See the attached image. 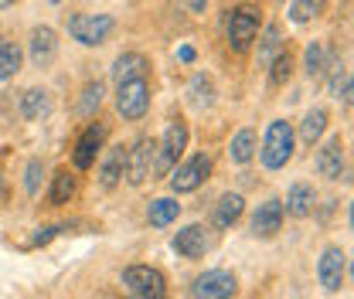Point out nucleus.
<instances>
[{
  "mask_svg": "<svg viewBox=\"0 0 354 299\" xmlns=\"http://www.w3.org/2000/svg\"><path fill=\"white\" fill-rule=\"evenodd\" d=\"M293 150H297V133L293 123L286 119H272L263 133V146H259V160H263L266 171H283L290 160H293Z\"/></svg>",
  "mask_w": 354,
  "mask_h": 299,
  "instance_id": "1",
  "label": "nucleus"
},
{
  "mask_svg": "<svg viewBox=\"0 0 354 299\" xmlns=\"http://www.w3.org/2000/svg\"><path fill=\"white\" fill-rule=\"evenodd\" d=\"M263 28V10L259 7H232L225 17V38L232 51H245L249 44L256 41Z\"/></svg>",
  "mask_w": 354,
  "mask_h": 299,
  "instance_id": "2",
  "label": "nucleus"
},
{
  "mask_svg": "<svg viewBox=\"0 0 354 299\" xmlns=\"http://www.w3.org/2000/svg\"><path fill=\"white\" fill-rule=\"evenodd\" d=\"M68 35L86 48H99L106 44V38L116 31V17L113 14H68L65 17Z\"/></svg>",
  "mask_w": 354,
  "mask_h": 299,
  "instance_id": "3",
  "label": "nucleus"
},
{
  "mask_svg": "<svg viewBox=\"0 0 354 299\" xmlns=\"http://www.w3.org/2000/svg\"><path fill=\"white\" fill-rule=\"evenodd\" d=\"M123 286L133 293V299H167V276L157 265L123 269Z\"/></svg>",
  "mask_w": 354,
  "mask_h": 299,
  "instance_id": "4",
  "label": "nucleus"
},
{
  "mask_svg": "<svg viewBox=\"0 0 354 299\" xmlns=\"http://www.w3.org/2000/svg\"><path fill=\"white\" fill-rule=\"evenodd\" d=\"M187 139H191V133L187 126L174 119L167 133H164V139L157 143V153H153V173L157 177H171V171L177 167V160L184 157V150H187Z\"/></svg>",
  "mask_w": 354,
  "mask_h": 299,
  "instance_id": "5",
  "label": "nucleus"
},
{
  "mask_svg": "<svg viewBox=\"0 0 354 299\" xmlns=\"http://www.w3.org/2000/svg\"><path fill=\"white\" fill-rule=\"evenodd\" d=\"M344 276H348V255L341 245H324L320 258H317V282L324 293H341L344 286Z\"/></svg>",
  "mask_w": 354,
  "mask_h": 299,
  "instance_id": "6",
  "label": "nucleus"
},
{
  "mask_svg": "<svg viewBox=\"0 0 354 299\" xmlns=\"http://www.w3.org/2000/svg\"><path fill=\"white\" fill-rule=\"evenodd\" d=\"M208 173H212V157L208 153H194V157H187L184 164H177L171 171L167 184H171L174 194H191V191H198L208 180Z\"/></svg>",
  "mask_w": 354,
  "mask_h": 299,
  "instance_id": "7",
  "label": "nucleus"
},
{
  "mask_svg": "<svg viewBox=\"0 0 354 299\" xmlns=\"http://www.w3.org/2000/svg\"><path fill=\"white\" fill-rule=\"evenodd\" d=\"M150 109V82L147 79H136V82H123L116 86V113L123 119H143Z\"/></svg>",
  "mask_w": 354,
  "mask_h": 299,
  "instance_id": "8",
  "label": "nucleus"
},
{
  "mask_svg": "<svg viewBox=\"0 0 354 299\" xmlns=\"http://www.w3.org/2000/svg\"><path fill=\"white\" fill-rule=\"evenodd\" d=\"M191 293H194V299H232L239 293V279L228 269H208L194 279Z\"/></svg>",
  "mask_w": 354,
  "mask_h": 299,
  "instance_id": "9",
  "label": "nucleus"
},
{
  "mask_svg": "<svg viewBox=\"0 0 354 299\" xmlns=\"http://www.w3.org/2000/svg\"><path fill=\"white\" fill-rule=\"evenodd\" d=\"M153 153H157V143L150 139V136H136L130 143V150H127V180H130L133 187H140L150 173H153Z\"/></svg>",
  "mask_w": 354,
  "mask_h": 299,
  "instance_id": "10",
  "label": "nucleus"
},
{
  "mask_svg": "<svg viewBox=\"0 0 354 299\" xmlns=\"http://www.w3.org/2000/svg\"><path fill=\"white\" fill-rule=\"evenodd\" d=\"M106 133L109 126L106 123H88L82 129V136L75 139V150H72V164H75V171H88V167H95V157L102 153V143H106Z\"/></svg>",
  "mask_w": 354,
  "mask_h": 299,
  "instance_id": "11",
  "label": "nucleus"
},
{
  "mask_svg": "<svg viewBox=\"0 0 354 299\" xmlns=\"http://www.w3.org/2000/svg\"><path fill=\"white\" fill-rule=\"evenodd\" d=\"M212 231L205 228V224H187V228H180L174 238H171V249H174L180 258H187V262H194V258H205L212 252Z\"/></svg>",
  "mask_w": 354,
  "mask_h": 299,
  "instance_id": "12",
  "label": "nucleus"
},
{
  "mask_svg": "<svg viewBox=\"0 0 354 299\" xmlns=\"http://www.w3.org/2000/svg\"><path fill=\"white\" fill-rule=\"evenodd\" d=\"M313 171L320 173V177H327V180H337V177H341V171H344V139H341V133L327 136V139L317 146Z\"/></svg>",
  "mask_w": 354,
  "mask_h": 299,
  "instance_id": "13",
  "label": "nucleus"
},
{
  "mask_svg": "<svg viewBox=\"0 0 354 299\" xmlns=\"http://www.w3.org/2000/svg\"><path fill=\"white\" fill-rule=\"evenodd\" d=\"M283 218H286V211H283V201H279V197L263 201V204L256 208V214H252V235H256V238H272V235L283 228Z\"/></svg>",
  "mask_w": 354,
  "mask_h": 299,
  "instance_id": "14",
  "label": "nucleus"
},
{
  "mask_svg": "<svg viewBox=\"0 0 354 299\" xmlns=\"http://www.w3.org/2000/svg\"><path fill=\"white\" fill-rule=\"evenodd\" d=\"M147 72H150V58H147L143 51H123V55L113 61V82H116V86L147 79Z\"/></svg>",
  "mask_w": 354,
  "mask_h": 299,
  "instance_id": "15",
  "label": "nucleus"
},
{
  "mask_svg": "<svg viewBox=\"0 0 354 299\" xmlns=\"http://www.w3.org/2000/svg\"><path fill=\"white\" fill-rule=\"evenodd\" d=\"M313 204H317V191H313V184L297 180V184L290 187L286 201H283V211L290 214V218H310V214H313Z\"/></svg>",
  "mask_w": 354,
  "mask_h": 299,
  "instance_id": "16",
  "label": "nucleus"
},
{
  "mask_svg": "<svg viewBox=\"0 0 354 299\" xmlns=\"http://www.w3.org/2000/svg\"><path fill=\"white\" fill-rule=\"evenodd\" d=\"M123 173H127V146L120 143V146H109V150H106V157H102V164H99V184H102L106 191H113V187L123 180Z\"/></svg>",
  "mask_w": 354,
  "mask_h": 299,
  "instance_id": "17",
  "label": "nucleus"
},
{
  "mask_svg": "<svg viewBox=\"0 0 354 299\" xmlns=\"http://www.w3.org/2000/svg\"><path fill=\"white\" fill-rule=\"evenodd\" d=\"M334 58H337V55H334V51H330L324 41H310L307 51H304V72H307L313 82H320V79L330 72Z\"/></svg>",
  "mask_w": 354,
  "mask_h": 299,
  "instance_id": "18",
  "label": "nucleus"
},
{
  "mask_svg": "<svg viewBox=\"0 0 354 299\" xmlns=\"http://www.w3.org/2000/svg\"><path fill=\"white\" fill-rule=\"evenodd\" d=\"M58 58V35L51 28H35L31 31V61L38 68H48Z\"/></svg>",
  "mask_w": 354,
  "mask_h": 299,
  "instance_id": "19",
  "label": "nucleus"
},
{
  "mask_svg": "<svg viewBox=\"0 0 354 299\" xmlns=\"http://www.w3.org/2000/svg\"><path fill=\"white\" fill-rule=\"evenodd\" d=\"M242 214H245V197L228 191V194H221L215 211H212V224H215V228H232Z\"/></svg>",
  "mask_w": 354,
  "mask_h": 299,
  "instance_id": "20",
  "label": "nucleus"
},
{
  "mask_svg": "<svg viewBox=\"0 0 354 299\" xmlns=\"http://www.w3.org/2000/svg\"><path fill=\"white\" fill-rule=\"evenodd\" d=\"M252 157H256V129L245 126L232 136V143H228V160H232L235 167H245Z\"/></svg>",
  "mask_w": 354,
  "mask_h": 299,
  "instance_id": "21",
  "label": "nucleus"
},
{
  "mask_svg": "<svg viewBox=\"0 0 354 299\" xmlns=\"http://www.w3.org/2000/svg\"><path fill=\"white\" fill-rule=\"evenodd\" d=\"M327 123H330V113L324 109V106H313L307 116H304V123H300V139L313 146V143H320V136L327 133Z\"/></svg>",
  "mask_w": 354,
  "mask_h": 299,
  "instance_id": "22",
  "label": "nucleus"
},
{
  "mask_svg": "<svg viewBox=\"0 0 354 299\" xmlns=\"http://www.w3.org/2000/svg\"><path fill=\"white\" fill-rule=\"evenodd\" d=\"M187 102H191L194 109H212V106H215V82H212L205 72H198V75L187 82Z\"/></svg>",
  "mask_w": 354,
  "mask_h": 299,
  "instance_id": "23",
  "label": "nucleus"
},
{
  "mask_svg": "<svg viewBox=\"0 0 354 299\" xmlns=\"http://www.w3.org/2000/svg\"><path fill=\"white\" fill-rule=\"evenodd\" d=\"M177 214H180L177 197H157V201H150V208H147V221H150V228H167V224L177 221Z\"/></svg>",
  "mask_w": 354,
  "mask_h": 299,
  "instance_id": "24",
  "label": "nucleus"
},
{
  "mask_svg": "<svg viewBox=\"0 0 354 299\" xmlns=\"http://www.w3.org/2000/svg\"><path fill=\"white\" fill-rule=\"evenodd\" d=\"M48 113H51V99H48L44 88L35 86L21 95V116H24V119H41Z\"/></svg>",
  "mask_w": 354,
  "mask_h": 299,
  "instance_id": "25",
  "label": "nucleus"
},
{
  "mask_svg": "<svg viewBox=\"0 0 354 299\" xmlns=\"http://www.w3.org/2000/svg\"><path fill=\"white\" fill-rule=\"evenodd\" d=\"M279 55H283V31L279 24H269L266 35L259 38V68H269Z\"/></svg>",
  "mask_w": 354,
  "mask_h": 299,
  "instance_id": "26",
  "label": "nucleus"
},
{
  "mask_svg": "<svg viewBox=\"0 0 354 299\" xmlns=\"http://www.w3.org/2000/svg\"><path fill=\"white\" fill-rule=\"evenodd\" d=\"M75 197V177L68 171H58L51 177V191H48V204L51 208H62V204H68Z\"/></svg>",
  "mask_w": 354,
  "mask_h": 299,
  "instance_id": "27",
  "label": "nucleus"
},
{
  "mask_svg": "<svg viewBox=\"0 0 354 299\" xmlns=\"http://www.w3.org/2000/svg\"><path fill=\"white\" fill-rule=\"evenodd\" d=\"M21 61H24V51H21V44H3V51H0V82H7V79H14L17 72H21Z\"/></svg>",
  "mask_w": 354,
  "mask_h": 299,
  "instance_id": "28",
  "label": "nucleus"
},
{
  "mask_svg": "<svg viewBox=\"0 0 354 299\" xmlns=\"http://www.w3.org/2000/svg\"><path fill=\"white\" fill-rule=\"evenodd\" d=\"M320 10H324L320 0H293V3L286 7V17H290L293 24H307V21H313Z\"/></svg>",
  "mask_w": 354,
  "mask_h": 299,
  "instance_id": "29",
  "label": "nucleus"
},
{
  "mask_svg": "<svg viewBox=\"0 0 354 299\" xmlns=\"http://www.w3.org/2000/svg\"><path fill=\"white\" fill-rule=\"evenodd\" d=\"M290 75H293V55H290V51H283V55L269 65V86L272 88L286 86V82H290Z\"/></svg>",
  "mask_w": 354,
  "mask_h": 299,
  "instance_id": "30",
  "label": "nucleus"
},
{
  "mask_svg": "<svg viewBox=\"0 0 354 299\" xmlns=\"http://www.w3.org/2000/svg\"><path fill=\"white\" fill-rule=\"evenodd\" d=\"M102 95H106V86L102 82H88L82 88V99H79V116H92L99 106H102Z\"/></svg>",
  "mask_w": 354,
  "mask_h": 299,
  "instance_id": "31",
  "label": "nucleus"
},
{
  "mask_svg": "<svg viewBox=\"0 0 354 299\" xmlns=\"http://www.w3.org/2000/svg\"><path fill=\"white\" fill-rule=\"evenodd\" d=\"M41 177H44V164L35 157V160H28V167H24V191L28 194H38V187H41Z\"/></svg>",
  "mask_w": 354,
  "mask_h": 299,
  "instance_id": "32",
  "label": "nucleus"
},
{
  "mask_svg": "<svg viewBox=\"0 0 354 299\" xmlns=\"http://www.w3.org/2000/svg\"><path fill=\"white\" fill-rule=\"evenodd\" d=\"M177 58H180V61H184V65H191V61H194V58H198V51H194V48H191V44H180V48H177Z\"/></svg>",
  "mask_w": 354,
  "mask_h": 299,
  "instance_id": "33",
  "label": "nucleus"
},
{
  "mask_svg": "<svg viewBox=\"0 0 354 299\" xmlns=\"http://www.w3.org/2000/svg\"><path fill=\"white\" fill-rule=\"evenodd\" d=\"M51 235H55V228H38V235L31 238V249H35V245H48V242H51Z\"/></svg>",
  "mask_w": 354,
  "mask_h": 299,
  "instance_id": "34",
  "label": "nucleus"
},
{
  "mask_svg": "<svg viewBox=\"0 0 354 299\" xmlns=\"http://www.w3.org/2000/svg\"><path fill=\"white\" fill-rule=\"evenodd\" d=\"M344 102H348V106H354V75H351V82L344 86Z\"/></svg>",
  "mask_w": 354,
  "mask_h": 299,
  "instance_id": "35",
  "label": "nucleus"
},
{
  "mask_svg": "<svg viewBox=\"0 0 354 299\" xmlns=\"http://www.w3.org/2000/svg\"><path fill=\"white\" fill-rule=\"evenodd\" d=\"M348 221H351V228H354V201H351V214H348Z\"/></svg>",
  "mask_w": 354,
  "mask_h": 299,
  "instance_id": "36",
  "label": "nucleus"
},
{
  "mask_svg": "<svg viewBox=\"0 0 354 299\" xmlns=\"http://www.w3.org/2000/svg\"><path fill=\"white\" fill-rule=\"evenodd\" d=\"M3 44H7V38H3V35H0V51H3Z\"/></svg>",
  "mask_w": 354,
  "mask_h": 299,
  "instance_id": "37",
  "label": "nucleus"
},
{
  "mask_svg": "<svg viewBox=\"0 0 354 299\" xmlns=\"http://www.w3.org/2000/svg\"><path fill=\"white\" fill-rule=\"evenodd\" d=\"M351 279H354V255H351Z\"/></svg>",
  "mask_w": 354,
  "mask_h": 299,
  "instance_id": "38",
  "label": "nucleus"
}]
</instances>
